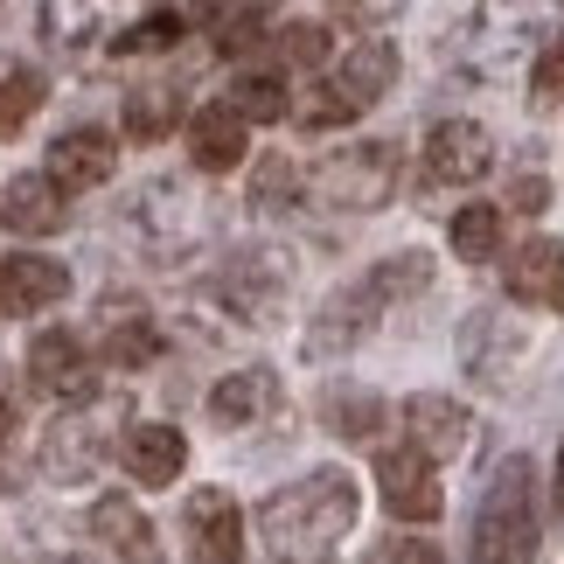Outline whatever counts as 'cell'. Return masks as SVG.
I'll return each mask as SVG.
<instances>
[{
    "mask_svg": "<svg viewBox=\"0 0 564 564\" xmlns=\"http://www.w3.org/2000/svg\"><path fill=\"white\" fill-rule=\"evenodd\" d=\"M362 495L341 467H314L307 481L265 495L258 509V544H265L279 564H328L341 551V536L356 530Z\"/></svg>",
    "mask_w": 564,
    "mask_h": 564,
    "instance_id": "obj_1",
    "label": "cell"
},
{
    "mask_svg": "<svg viewBox=\"0 0 564 564\" xmlns=\"http://www.w3.org/2000/svg\"><path fill=\"white\" fill-rule=\"evenodd\" d=\"M63 293H70V272H63L56 258H42V251H21V258L0 265V307H8V314L56 307Z\"/></svg>",
    "mask_w": 564,
    "mask_h": 564,
    "instance_id": "obj_15",
    "label": "cell"
},
{
    "mask_svg": "<svg viewBox=\"0 0 564 564\" xmlns=\"http://www.w3.org/2000/svg\"><path fill=\"white\" fill-rule=\"evenodd\" d=\"M175 119H182L175 84H140V91L126 98V133H133V140H161Z\"/></svg>",
    "mask_w": 564,
    "mask_h": 564,
    "instance_id": "obj_24",
    "label": "cell"
},
{
    "mask_svg": "<svg viewBox=\"0 0 564 564\" xmlns=\"http://www.w3.org/2000/svg\"><path fill=\"white\" fill-rule=\"evenodd\" d=\"M509 203H516V209H544V203H551V182H544V175H516Z\"/></svg>",
    "mask_w": 564,
    "mask_h": 564,
    "instance_id": "obj_35",
    "label": "cell"
},
{
    "mask_svg": "<svg viewBox=\"0 0 564 564\" xmlns=\"http://www.w3.org/2000/svg\"><path fill=\"white\" fill-rule=\"evenodd\" d=\"M404 425H411V446H425L432 460H453V453L467 446V411L453 398H440V390L404 398Z\"/></svg>",
    "mask_w": 564,
    "mask_h": 564,
    "instance_id": "obj_18",
    "label": "cell"
},
{
    "mask_svg": "<svg viewBox=\"0 0 564 564\" xmlns=\"http://www.w3.org/2000/svg\"><path fill=\"white\" fill-rule=\"evenodd\" d=\"M216 300L251 321V328H265V321L279 314V300H286V265H279V251H251L245 265H230L224 279H216Z\"/></svg>",
    "mask_w": 564,
    "mask_h": 564,
    "instance_id": "obj_8",
    "label": "cell"
},
{
    "mask_svg": "<svg viewBox=\"0 0 564 564\" xmlns=\"http://www.w3.org/2000/svg\"><path fill=\"white\" fill-rule=\"evenodd\" d=\"M0 440H8V411H0Z\"/></svg>",
    "mask_w": 564,
    "mask_h": 564,
    "instance_id": "obj_38",
    "label": "cell"
},
{
    "mask_svg": "<svg viewBox=\"0 0 564 564\" xmlns=\"http://www.w3.org/2000/svg\"><path fill=\"white\" fill-rule=\"evenodd\" d=\"M335 84H341V91H349V98L362 105V112H370V105H377V98L390 91V84H398V50H390L383 35H362L356 50L341 56V70H335Z\"/></svg>",
    "mask_w": 564,
    "mask_h": 564,
    "instance_id": "obj_21",
    "label": "cell"
},
{
    "mask_svg": "<svg viewBox=\"0 0 564 564\" xmlns=\"http://www.w3.org/2000/svg\"><path fill=\"white\" fill-rule=\"evenodd\" d=\"M112 167H119V147H112V133H98V126H70V133H56V147H50V182L63 195L105 188Z\"/></svg>",
    "mask_w": 564,
    "mask_h": 564,
    "instance_id": "obj_11",
    "label": "cell"
},
{
    "mask_svg": "<svg viewBox=\"0 0 564 564\" xmlns=\"http://www.w3.org/2000/svg\"><path fill=\"white\" fill-rule=\"evenodd\" d=\"M530 98L544 105H564V29L557 35H544V50H536V70H530Z\"/></svg>",
    "mask_w": 564,
    "mask_h": 564,
    "instance_id": "obj_29",
    "label": "cell"
},
{
    "mask_svg": "<svg viewBox=\"0 0 564 564\" xmlns=\"http://www.w3.org/2000/svg\"><path fill=\"white\" fill-rule=\"evenodd\" d=\"M453 251L467 258V265H488L495 251H502V209L495 203H467L453 216Z\"/></svg>",
    "mask_w": 564,
    "mask_h": 564,
    "instance_id": "obj_23",
    "label": "cell"
},
{
    "mask_svg": "<svg viewBox=\"0 0 564 564\" xmlns=\"http://www.w3.org/2000/svg\"><path fill=\"white\" fill-rule=\"evenodd\" d=\"M362 564H446V557H440V544H432V536H383V544L362 557Z\"/></svg>",
    "mask_w": 564,
    "mask_h": 564,
    "instance_id": "obj_31",
    "label": "cell"
},
{
    "mask_svg": "<svg viewBox=\"0 0 564 564\" xmlns=\"http://www.w3.org/2000/svg\"><path fill=\"white\" fill-rule=\"evenodd\" d=\"M182 523H188V544H195L203 564H237L245 557V509H237L224 488H195Z\"/></svg>",
    "mask_w": 564,
    "mask_h": 564,
    "instance_id": "obj_9",
    "label": "cell"
},
{
    "mask_svg": "<svg viewBox=\"0 0 564 564\" xmlns=\"http://www.w3.org/2000/svg\"><path fill=\"white\" fill-rule=\"evenodd\" d=\"M530 557H536V467L516 453V460L495 467V481L481 495L467 564H530Z\"/></svg>",
    "mask_w": 564,
    "mask_h": 564,
    "instance_id": "obj_3",
    "label": "cell"
},
{
    "mask_svg": "<svg viewBox=\"0 0 564 564\" xmlns=\"http://www.w3.org/2000/svg\"><path fill=\"white\" fill-rule=\"evenodd\" d=\"M245 147H251V119L237 112V105H203V112L188 119V161L209 167V175L245 167Z\"/></svg>",
    "mask_w": 564,
    "mask_h": 564,
    "instance_id": "obj_13",
    "label": "cell"
},
{
    "mask_svg": "<svg viewBox=\"0 0 564 564\" xmlns=\"http://www.w3.org/2000/svg\"><path fill=\"white\" fill-rule=\"evenodd\" d=\"M390 188H398V147L370 140V147H341L307 175V195L328 209H383Z\"/></svg>",
    "mask_w": 564,
    "mask_h": 564,
    "instance_id": "obj_4",
    "label": "cell"
},
{
    "mask_svg": "<svg viewBox=\"0 0 564 564\" xmlns=\"http://www.w3.org/2000/svg\"><path fill=\"white\" fill-rule=\"evenodd\" d=\"M432 286V258L425 251H398V258H377L370 272L356 279V286H341V293H328L321 300V314L307 321V349L314 362H328V356H349L362 335L377 328V314L383 307H398V300H411V293H425Z\"/></svg>",
    "mask_w": 564,
    "mask_h": 564,
    "instance_id": "obj_2",
    "label": "cell"
},
{
    "mask_svg": "<svg viewBox=\"0 0 564 564\" xmlns=\"http://www.w3.org/2000/svg\"><path fill=\"white\" fill-rule=\"evenodd\" d=\"M502 279H509V300H523L536 314H564V245L557 237H530L502 265Z\"/></svg>",
    "mask_w": 564,
    "mask_h": 564,
    "instance_id": "obj_12",
    "label": "cell"
},
{
    "mask_svg": "<svg viewBox=\"0 0 564 564\" xmlns=\"http://www.w3.org/2000/svg\"><path fill=\"white\" fill-rule=\"evenodd\" d=\"M105 425H112V404L50 425V440H42V474H56V481H91L98 460H105Z\"/></svg>",
    "mask_w": 564,
    "mask_h": 564,
    "instance_id": "obj_10",
    "label": "cell"
},
{
    "mask_svg": "<svg viewBox=\"0 0 564 564\" xmlns=\"http://www.w3.org/2000/svg\"><path fill=\"white\" fill-rule=\"evenodd\" d=\"M279 50H286V63H328V29L300 21V29H286V35H279Z\"/></svg>",
    "mask_w": 564,
    "mask_h": 564,
    "instance_id": "obj_32",
    "label": "cell"
},
{
    "mask_svg": "<svg viewBox=\"0 0 564 564\" xmlns=\"http://www.w3.org/2000/svg\"><path fill=\"white\" fill-rule=\"evenodd\" d=\"M29 377L35 390H56V398H84L91 390V356H84V341L77 335H35V349H29Z\"/></svg>",
    "mask_w": 564,
    "mask_h": 564,
    "instance_id": "obj_17",
    "label": "cell"
},
{
    "mask_svg": "<svg viewBox=\"0 0 564 564\" xmlns=\"http://www.w3.org/2000/svg\"><path fill=\"white\" fill-rule=\"evenodd\" d=\"M230 105H237L251 126H272V119H286V84L265 77V70H251V77L230 84Z\"/></svg>",
    "mask_w": 564,
    "mask_h": 564,
    "instance_id": "obj_26",
    "label": "cell"
},
{
    "mask_svg": "<svg viewBox=\"0 0 564 564\" xmlns=\"http://www.w3.org/2000/svg\"><path fill=\"white\" fill-rule=\"evenodd\" d=\"M488 167H495V140H488V126H474V119H446V126H432V140H425V182L467 188V182H481Z\"/></svg>",
    "mask_w": 564,
    "mask_h": 564,
    "instance_id": "obj_7",
    "label": "cell"
},
{
    "mask_svg": "<svg viewBox=\"0 0 564 564\" xmlns=\"http://www.w3.org/2000/svg\"><path fill=\"white\" fill-rule=\"evenodd\" d=\"M516 362H523V328H516L509 314L481 307V314L460 321V370H467L474 383L509 390V370H516Z\"/></svg>",
    "mask_w": 564,
    "mask_h": 564,
    "instance_id": "obj_6",
    "label": "cell"
},
{
    "mask_svg": "<svg viewBox=\"0 0 564 564\" xmlns=\"http://www.w3.org/2000/svg\"><path fill=\"white\" fill-rule=\"evenodd\" d=\"M321 419H328V432H341V440H370V432L383 425V398L377 390H328L321 398Z\"/></svg>",
    "mask_w": 564,
    "mask_h": 564,
    "instance_id": "obj_22",
    "label": "cell"
},
{
    "mask_svg": "<svg viewBox=\"0 0 564 564\" xmlns=\"http://www.w3.org/2000/svg\"><path fill=\"white\" fill-rule=\"evenodd\" d=\"M0 216H8V230L14 237H50L70 224V203H63V188L50 175H21L8 182V203H0Z\"/></svg>",
    "mask_w": 564,
    "mask_h": 564,
    "instance_id": "obj_19",
    "label": "cell"
},
{
    "mask_svg": "<svg viewBox=\"0 0 564 564\" xmlns=\"http://www.w3.org/2000/svg\"><path fill=\"white\" fill-rule=\"evenodd\" d=\"M356 112H362V105H356L349 91H341V84H335V77H321V84H314V91H307V98H300V126H314V133H321V126H349Z\"/></svg>",
    "mask_w": 564,
    "mask_h": 564,
    "instance_id": "obj_28",
    "label": "cell"
},
{
    "mask_svg": "<svg viewBox=\"0 0 564 564\" xmlns=\"http://www.w3.org/2000/svg\"><path fill=\"white\" fill-rule=\"evenodd\" d=\"M286 188H293V161H265V167H258L251 203H258V209H279V203H286Z\"/></svg>",
    "mask_w": 564,
    "mask_h": 564,
    "instance_id": "obj_33",
    "label": "cell"
},
{
    "mask_svg": "<svg viewBox=\"0 0 564 564\" xmlns=\"http://www.w3.org/2000/svg\"><path fill=\"white\" fill-rule=\"evenodd\" d=\"M42 564H91V557H42Z\"/></svg>",
    "mask_w": 564,
    "mask_h": 564,
    "instance_id": "obj_37",
    "label": "cell"
},
{
    "mask_svg": "<svg viewBox=\"0 0 564 564\" xmlns=\"http://www.w3.org/2000/svg\"><path fill=\"white\" fill-rule=\"evenodd\" d=\"M377 495L398 523H440V474H432V453L425 446H390L377 453Z\"/></svg>",
    "mask_w": 564,
    "mask_h": 564,
    "instance_id": "obj_5",
    "label": "cell"
},
{
    "mask_svg": "<svg viewBox=\"0 0 564 564\" xmlns=\"http://www.w3.org/2000/svg\"><path fill=\"white\" fill-rule=\"evenodd\" d=\"M182 29H188V21H182L175 8H167V14H147V21H133V29L119 35V50H126V56H154V50H167Z\"/></svg>",
    "mask_w": 564,
    "mask_h": 564,
    "instance_id": "obj_30",
    "label": "cell"
},
{
    "mask_svg": "<svg viewBox=\"0 0 564 564\" xmlns=\"http://www.w3.org/2000/svg\"><path fill=\"white\" fill-rule=\"evenodd\" d=\"M84 530H91L112 557H126V564H161L154 523H147V516L133 509V495H98L91 516H84Z\"/></svg>",
    "mask_w": 564,
    "mask_h": 564,
    "instance_id": "obj_14",
    "label": "cell"
},
{
    "mask_svg": "<svg viewBox=\"0 0 564 564\" xmlns=\"http://www.w3.org/2000/svg\"><path fill=\"white\" fill-rule=\"evenodd\" d=\"M119 453H126V474H133L140 488H167V481H182V467H188V440L175 425H133Z\"/></svg>",
    "mask_w": 564,
    "mask_h": 564,
    "instance_id": "obj_16",
    "label": "cell"
},
{
    "mask_svg": "<svg viewBox=\"0 0 564 564\" xmlns=\"http://www.w3.org/2000/svg\"><path fill=\"white\" fill-rule=\"evenodd\" d=\"M175 14L188 21V29H209V21L230 14V0H175Z\"/></svg>",
    "mask_w": 564,
    "mask_h": 564,
    "instance_id": "obj_34",
    "label": "cell"
},
{
    "mask_svg": "<svg viewBox=\"0 0 564 564\" xmlns=\"http://www.w3.org/2000/svg\"><path fill=\"white\" fill-rule=\"evenodd\" d=\"M551 509L564 516V446H557V481H551Z\"/></svg>",
    "mask_w": 564,
    "mask_h": 564,
    "instance_id": "obj_36",
    "label": "cell"
},
{
    "mask_svg": "<svg viewBox=\"0 0 564 564\" xmlns=\"http://www.w3.org/2000/svg\"><path fill=\"white\" fill-rule=\"evenodd\" d=\"M265 411H279V377L272 370H237V377H224L209 390V419L216 425H258Z\"/></svg>",
    "mask_w": 564,
    "mask_h": 564,
    "instance_id": "obj_20",
    "label": "cell"
},
{
    "mask_svg": "<svg viewBox=\"0 0 564 564\" xmlns=\"http://www.w3.org/2000/svg\"><path fill=\"white\" fill-rule=\"evenodd\" d=\"M42 98H50L42 70H8V77H0V140L21 133V119H35V112H42Z\"/></svg>",
    "mask_w": 564,
    "mask_h": 564,
    "instance_id": "obj_25",
    "label": "cell"
},
{
    "mask_svg": "<svg viewBox=\"0 0 564 564\" xmlns=\"http://www.w3.org/2000/svg\"><path fill=\"white\" fill-rule=\"evenodd\" d=\"M112 370H133V362H154L161 356V335L147 328V321H119L112 335H105V349H98Z\"/></svg>",
    "mask_w": 564,
    "mask_h": 564,
    "instance_id": "obj_27",
    "label": "cell"
}]
</instances>
